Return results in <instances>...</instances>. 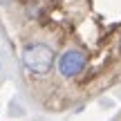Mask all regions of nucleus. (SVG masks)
I'll return each instance as SVG.
<instances>
[{
	"instance_id": "obj_1",
	"label": "nucleus",
	"mask_w": 121,
	"mask_h": 121,
	"mask_svg": "<svg viewBox=\"0 0 121 121\" xmlns=\"http://www.w3.org/2000/svg\"><path fill=\"white\" fill-rule=\"evenodd\" d=\"M20 60L31 74H47L54 65V49L45 43H29L22 47Z\"/></svg>"
},
{
	"instance_id": "obj_2",
	"label": "nucleus",
	"mask_w": 121,
	"mask_h": 121,
	"mask_svg": "<svg viewBox=\"0 0 121 121\" xmlns=\"http://www.w3.org/2000/svg\"><path fill=\"white\" fill-rule=\"evenodd\" d=\"M56 65H58L60 76L74 78V76H78V74L85 69L87 56H85V52H83V49H67V52L60 54V58H58Z\"/></svg>"
}]
</instances>
